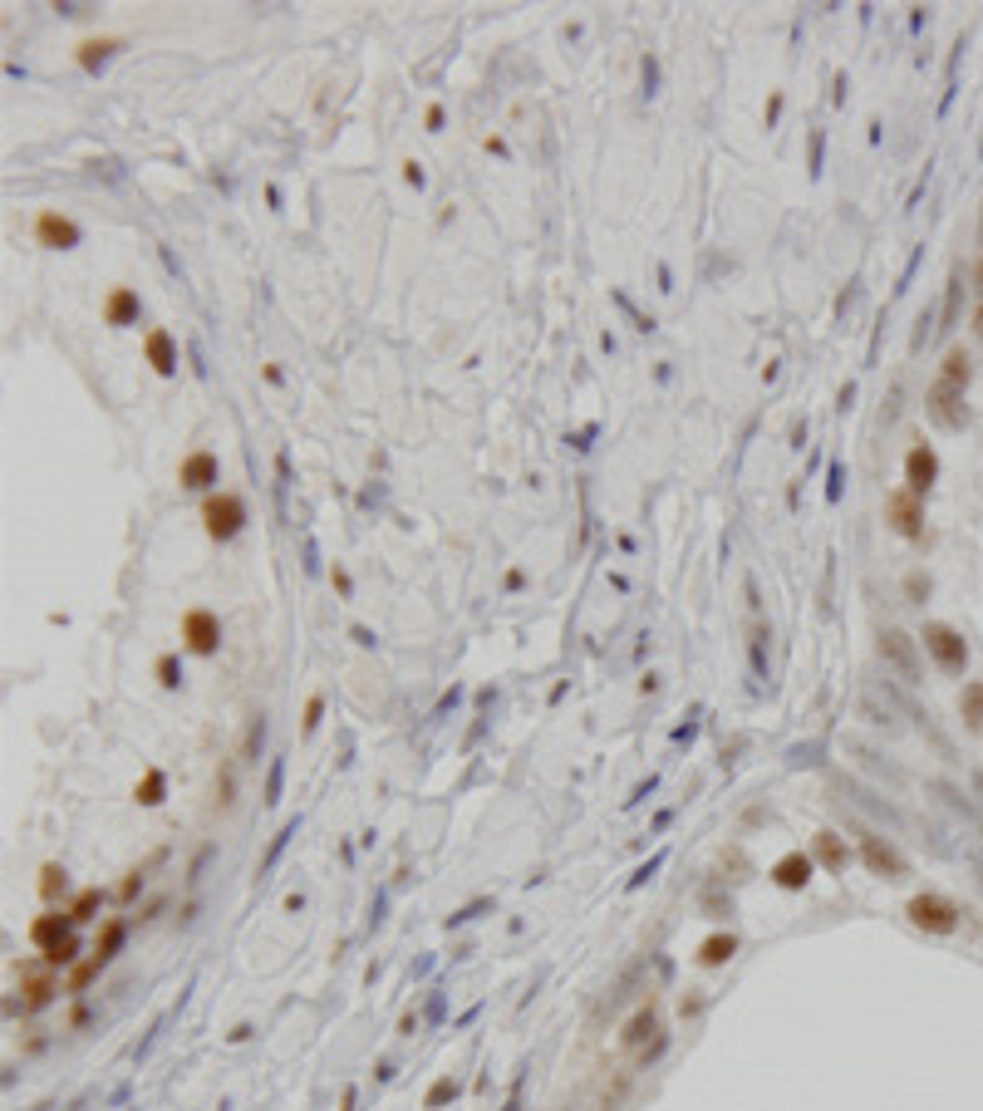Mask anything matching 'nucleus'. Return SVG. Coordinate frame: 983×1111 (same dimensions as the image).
<instances>
[{"instance_id":"56","label":"nucleus","mask_w":983,"mask_h":1111,"mask_svg":"<svg viewBox=\"0 0 983 1111\" xmlns=\"http://www.w3.org/2000/svg\"><path fill=\"white\" fill-rule=\"evenodd\" d=\"M600 350H605V354H620V340H615V335L605 330V335H600Z\"/></svg>"},{"instance_id":"49","label":"nucleus","mask_w":983,"mask_h":1111,"mask_svg":"<svg viewBox=\"0 0 983 1111\" xmlns=\"http://www.w3.org/2000/svg\"><path fill=\"white\" fill-rule=\"evenodd\" d=\"M261 379H266L271 389H281V384H286V369H281V364H266V369H261Z\"/></svg>"},{"instance_id":"6","label":"nucleus","mask_w":983,"mask_h":1111,"mask_svg":"<svg viewBox=\"0 0 983 1111\" xmlns=\"http://www.w3.org/2000/svg\"><path fill=\"white\" fill-rule=\"evenodd\" d=\"M925 413L939 423V428H949V433H964V428H969V404H964V389H954V384H944V379H934V384H929Z\"/></svg>"},{"instance_id":"16","label":"nucleus","mask_w":983,"mask_h":1111,"mask_svg":"<svg viewBox=\"0 0 983 1111\" xmlns=\"http://www.w3.org/2000/svg\"><path fill=\"white\" fill-rule=\"evenodd\" d=\"M123 50V40L118 35H99V40H84L79 50H74V59H79V69L84 74H104L109 69V59Z\"/></svg>"},{"instance_id":"28","label":"nucleus","mask_w":983,"mask_h":1111,"mask_svg":"<svg viewBox=\"0 0 983 1111\" xmlns=\"http://www.w3.org/2000/svg\"><path fill=\"white\" fill-rule=\"evenodd\" d=\"M610 300H615V305H620V310L630 315V325H635L639 335H654V325H659V320H654V315H639V305H635V300H630L625 291H610Z\"/></svg>"},{"instance_id":"7","label":"nucleus","mask_w":983,"mask_h":1111,"mask_svg":"<svg viewBox=\"0 0 983 1111\" xmlns=\"http://www.w3.org/2000/svg\"><path fill=\"white\" fill-rule=\"evenodd\" d=\"M875 654H880V664L895 669L905 684H920V654H915V640H910L905 630H880Z\"/></svg>"},{"instance_id":"19","label":"nucleus","mask_w":983,"mask_h":1111,"mask_svg":"<svg viewBox=\"0 0 983 1111\" xmlns=\"http://www.w3.org/2000/svg\"><path fill=\"white\" fill-rule=\"evenodd\" d=\"M816 861H821L826 871H836V876H841V871L851 866V851L841 846V836H836V831H816Z\"/></svg>"},{"instance_id":"46","label":"nucleus","mask_w":983,"mask_h":1111,"mask_svg":"<svg viewBox=\"0 0 983 1111\" xmlns=\"http://www.w3.org/2000/svg\"><path fill=\"white\" fill-rule=\"evenodd\" d=\"M920 256H925V251H915V256H910V266L900 271V281H895V295H905V291H910V281H915V266H920Z\"/></svg>"},{"instance_id":"40","label":"nucleus","mask_w":983,"mask_h":1111,"mask_svg":"<svg viewBox=\"0 0 983 1111\" xmlns=\"http://www.w3.org/2000/svg\"><path fill=\"white\" fill-rule=\"evenodd\" d=\"M782 109H787V94H782V89H772V99H767V109H762V123H767V128H777Z\"/></svg>"},{"instance_id":"17","label":"nucleus","mask_w":983,"mask_h":1111,"mask_svg":"<svg viewBox=\"0 0 983 1111\" xmlns=\"http://www.w3.org/2000/svg\"><path fill=\"white\" fill-rule=\"evenodd\" d=\"M733 954H738V935H733V930H718V935H708L698 944V964H703V969H723Z\"/></svg>"},{"instance_id":"23","label":"nucleus","mask_w":983,"mask_h":1111,"mask_svg":"<svg viewBox=\"0 0 983 1111\" xmlns=\"http://www.w3.org/2000/svg\"><path fill=\"white\" fill-rule=\"evenodd\" d=\"M123 935H128V925H123V920H109V925H104V935H99V944H94V959H99L104 969L114 964V954L123 949Z\"/></svg>"},{"instance_id":"1","label":"nucleus","mask_w":983,"mask_h":1111,"mask_svg":"<svg viewBox=\"0 0 983 1111\" xmlns=\"http://www.w3.org/2000/svg\"><path fill=\"white\" fill-rule=\"evenodd\" d=\"M74 915L69 910H45V915H35L30 920V944L45 954V964H74L79 959V935H74Z\"/></svg>"},{"instance_id":"52","label":"nucleus","mask_w":983,"mask_h":1111,"mask_svg":"<svg viewBox=\"0 0 983 1111\" xmlns=\"http://www.w3.org/2000/svg\"><path fill=\"white\" fill-rule=\"evenodd\" d=\"M659 291H664V295L674 291V271H669V266H664V261H659Z\"/></svg>"},{"instance_id":"2","label":"nucleus","mask_w":983,"mask_h":1111,"mask_svg":"<svg viewBox=\"0 0 983 1111\" xmlns=\"http://www.w3.org/2000/svg\"><path fill=\"white\" fill-rule=\"evenodd\" d=\"M202 527H207V536H212L217 546L236 541V536L246 531V502H241L236 492H212V497H202Z\"/></svg>"},{"instance_id":"5","label":"nucleus","mask_w":983,"mask_h":1111,"mask_svg":"<svg viewBox=\"0 0 983 1111\" xmlns=\"http://www.w3.org/2000/svg\"><path fill=\"white\" fill-rule=\"evenodd\" d=\"M885 522H890L895 536L920 541V536H925V497H915L910 487H895V492L885 497Z\"/></svg>"},{"instance_id":"32","label":"nucleus","mask_w":983,"mask_h":1111,"mask_svg":"<svg viewBox=\"0 0 983 1111\" xmlns=\"http://www.w3.org/2000/svg\"><path fill=\"white\" fill-rule=\"evenodd\" d=\"M99 974H104V964H99V959L89 954V959H84V964H79V969L69 974V994H84V989H89V984H94Z\"/></svg>"},{"instance_id":"24","label":"nucleus","mask_w":983,"mask_h":1111,"mask_svg":"<svg viewBox=\"0 0 983 1111\" xmlns=\"http://www.w3.org/2000/svg\"><path fill=\"white\" fill-rule=\"evenodd\" d=\"M295 831H300V817H290L286 826L271 836V846H266V856H261V876H271V871H276V861L286 856V846H290V836H295Z\"/></svg>"},{"instance_id":"35","label":"nucleus","mask_w":983,"mask_h":1111,"mask_svg":"<svg viewBox=\"0 0 983 1111\" xmlns=\"http://www.w3.org/2000/svg\"><path fill=\"white\" fill-rule=\"evenodd\" d=\"M959 295H964V271H954V281H949V295H944V325H939V330H954V315H959Z\"/></svg>"},{"instance_id":"55","label":"nucleus","mask_w":983,"mask_h":1111,"mask_svg":"<svg viewBox=\"0 0 983 1111\" xmlns=\"http://www.w3.org/2000/svg\"><path fill=\"white\" fill-rule=\"evenodd\" d=\"M428 1018H433V1023L443 1018V994H433V998H428Z\"/></svg>"},{"instance_id":"53","label":"nucleus","mask_w":983,"mask_h":1111,"mask_svg":"<svg viewBox=\"0 0 983 1111\" xmlns=\"http://www.w3.org/2000/svg\"><path fill=\"white\" fill-rule=\"evenodd\" d=\"M349 635H354V644H364V649H374V635H369V630H364V625H354V630H349Z\"/></svg>"},{"instance_id":"4","label":"nucleus","mask_w":983,"mask_h":1111,"mask_svg":"<svg viewBox=\"0 0 983 1111\" xmlns=\"http://www.w3.org/2000/svg\"><path fill=\"white\" fill-rule=\"evenodd\" d=\"M905 915H910V925H915V930H925V935H954L964 910H959L949 895L925 890V895H915V900L905 905Z\"/></svg>"},{"instance_id":"18","label":"nucleus","mask_w":983,"mask_h":1111,"mask_svg":"<svg viewBox=\"0 0 983 1111\" xmlns=\"http://www.w3.org/2000/svg\"><path fill=\"white\" fill-rule=\"evenodd\" d=\"M649 1033H659V1003H654V998H649V1003H644V1008H639L635 1018H630V1023H625V1033H620V1043H625V1048H639V1043H644V1038H649Z\"/></svg>"},{"instance_id":"31","label":"nucleus","mask_w":983,"mask_h":1111,"mask_svg":"<svg viewBox=\"0 0 983 1111\" xmlns=\"http://www.w3.org/2000/svg\"><path fill=\"white\" fill-rule=\"evenodd\" d=\"M664 861H669V851H654V856H649V861H644V866H639L635 876L625 880V890H644V885H649V880L659 876V871H664Z\"/></svg>"},{"instance_id":"50","label":"nucleus","mask_w":983,"mask_h":1111,"mask_svg":"<svg viewBox=\"0 0 983 1111\" xmlns=\"http://www.w3.org/2000/svg\"><path fill=\"white\" fill-rule=\"evenodd\" d=\"M330 581H335V590H340V595H349V590H354V581H349L345 566H335V571H330Z\"/></svg>"},{"instance_id":"45","label":"nucleus","mask_w":983,"mask_h":1111,"mask_svg":"<svg viewBox=\"0 0 983 1111\" xmlns=\"http://www.w3.org/2000/svg\"><path fill=\"white\" fill-rule=\"evenodd\" d=\"M846 94H851V79H846V69H841V74L831 79V104L841 109V104H846Z\"/></svg>"},{"instance_id":"41","label":"nucleus","mask_w":983,"mask_h":1111,"mask_svg":"<svg viewBox=\"0 0 983 1111\" xmlns=\"http://www.w3.org/2000/svg\"><path fill=\"white\" fill-rule=\"evenodd\" d=\"M905 595H910L915 605H925V595H929V576H920V571H910V581H905Z\"/></svg>"},{"instance_id":"42","label":"nucleus","mask_w":983,"mask_h":1111,"mask_svg":"<svg viewBox=\"0 0 983 1111\" xmlns=\"http://www.w3.org/2000/svg\"><path fill=\"white\" fill-rule=\"evenodd\" d=\"M261 738H266V713H256V723H251V733H246V753H251V758L261 753Z\"/></svg>"},{"instance_id":"26","label":"nucleus","mask_w":983,"mask_h":1111,"mask_svg":"<svg viewBox=\"0 0 983 1111\" xmlns=\"http://www.w3.org/2000/svg\"><path fill=\"white\" fill-rule=\"evenodd\" d=\"M20 994H25V1003H20V1008H45V1003L59 994V984H55V979H25V984H20Z\"/></svg>"},{"instance_id":"22","label":"nucleus","mask_w":983,"mask_h":1111,"mask_svg":"<svg viewBox=\"0 0 983 1111\" xmlns=\"http://www.w3.org/2000/svg\"><path fill=\"white\" fill-rule=\"evenodd\" d=\"M959 713H964V723H969L974 733H983V684H979V679H969V684H964V694H959Z\"/></svg>"},{"instance_id":"47","label":"nucleus","mask_w":983,"mask_h":1111,"mask_svg":"<svg viewBox=\"0 0 983 1111\" xmlns=\"http://www.w3.org/2000/svg\"><path fill=\"white\" fill-rule=\"evenodd\" d=\"M595 433H600V428H595V423H590V428H580V433H571V438H566V443H571V448H576V453H590V438H595Z\"/></svg>"},{"instance_id":"21","label":"nucleus","mask_w":983,"mask_h":1111,"mask_svg":"<svg viewBox=\"0 0 983 1111\" xmlns=\"http://www.w3.org/2000/svg\"><path fill=\"white\" fill-rule=\"evenodd\" d=\"M939 379H944V384H954V389H969V379H974V359H969V350H949V354H944Z\"/></svg>"},{"instance_id":"39","label":"nucleus","mask_w":983,"mask_h":1111,"mask_svg":"<svg viewBox=\"0 0 983 1111\" xmlns=\"http://www.w3.org/2000/svg\"><path fill=\"white\" fill-rule=\"evenodd\" d=\"M821 158H826V128H811V158H807L811 177H821Z\"/></svg>"},{"instance_id":"36","label":"nucleus","mask_w":983,"mask_h":1111,"mask_svg":"<svg viewBox=\"0 0 983 1111\" xmlns=\"http://www.w3.org/2000/svg\"><path fill=\"white\" fill-rule=\"evenodd\" d=\"M639 74H644V99H654V94H659V55H654V50L639 59Z\"/></svg>"},{"instance_id":"58","label":"nucleus","mask_w":983,"mask_h":1111,"mask_svg":"<svg viewBox=\"0 0 983 1111\" xmlns=\"http://www.w3.org/2000/svg\"><path fill=\"white\" fill-rule=\"evenodd\" d=\"M974 330H979V335H983V305H979V310H974Z\"/></svg>"},{"instance_id":"37","label":"nucleus","mask_w":983,"mask_h":1111,"mask_svg":"<svg viewBox=\"0 0 983 1111\" xmlns=\"http://www.w3.org/2000/svg\"><path fill=\"white\" fill-rule=\"evenodd\" d=\"M320 718H325V694H310V703H305V723H300V733H305V738H315Z\"/></svg>"},{"instance_id":"44","label":"nucleus","mask_w":983,"mask_h":1111,"mask_svg":"<svg viewBox=\"0 0 983 1111\" xmlns=\"http://www.w3.org/2000/svg\"><path fill=\"white\" fill-rule=\"evenodd\" d=\"M851 409H856V379H851V384H841V394H836V413L846 418Z\"/></svg>"},{"instance_id":"10","label":"nucleus","mask_w":983,"mask_h":1111,"mask_svg":"<svg viewBox=\"0 0 983 1111\" xmlns=\"http://www.w3.org/2000/svg\"><path fill=\"white\" fill-rule=\"evenodd\" d=\"M177 482H182L187 492H202V497L222 492V487H217V482H222V463H217V453H207V448L187 453V458H182V468H177Z\"/></svg>"},{"instance_id":"57","label":"nucleus","mask_w":983,"mask_h":1111,"mask_svg":"<svg viewBox=\"0 0 983 1111\" xmlns=\"http://www.w3.org/2000/svg\"><path fill=\"white\" fill-rule=\"evenodd\" d=\"M526 585V571H507V590H521Z\"/></svg>"},{"instance_id":"25","label":"nucleus","mask_w":983,"mask_h":1111,"mask_svg":"<svg viewBox=\"0 0 983 1111\" xmlns=\"http://www.w3.org/2000/svg\"><path fill=\"white\" fill-rule=\"evenodd\" d=\"M99 910H104V890L99 885H89V890H79L74 895V905H69V915L79 920V925H89V920H99Z\"/></svg>"},{"instance_id":"3","label":"nucleus","mask_w":983,"mask_h":1111,"mask_svg":"<svg viewBox=\"0 0 983 1111\" xmlns=\"http://www.w3.org/2000/svg\"><path fill=\"white\" fill-rule=\"evenodd\" d=\"M925 654L939 664V674H949V679H959L964 669H969V644H964V635L954 630V625H939V620H929L925 625Z\"/></svg>"},{"instance_id":"11","label":"nucleus","mask_w":983,"mask_h":1111,"mask_svg":"<svg viewBox=\"0 0 983 1111\" xmlns=\"http://www.w3.org/2000/svg\"><path fill=\"white\" fill-rule=\"evenodd\" d=\"M934 482H939V453H934L929 443H915V448L905 453V487H910L915 497H929Z\"/></svg>"},{"instance_id":"15","label":"nucleus","mask_w":983,"mask_h":1111,"mask_svg":"<svg viewBox=\"0 0 983 1111\" xmlns=\"http://www.w3.org/2000/svg\"><path fill=\"white\" fill-rule=\"evenodd\" d=\"M138 315H143V300L133 286H114L109 300H104V325H114V330H128V325H138Z\"/></svg>"},{"instance_id":"48","label":"nucleus","mask_w":983,"mask_h":1111,"mask_svg":"<svg viewBox=\"0 0 983 1111\" xmlns=\"http://www.w3.org/2000/svg\"><path fill=\"white\" fill-rule=\"evenodd\" d=\"M423 123H428V133H443V123H448V114H443V104H433V109L423 114Z\"/></svg>"},{"instance_id":"20","label":"nucleus","mask_w":983,"mask_h":1111,"mask_svg":"<svg viewBox=\"0 0 983 1111\" xmlns=\"http://www.w3.org/2000/svg\"><path fill=\"white\" fill-rule=\"evenodd\" d=\"M163 797H168V772H163V767H148L143 782L133 787V802H138V807H163Z\"/></svg>"},{"instance_id":"30","label":"nucleus","mask_w":983,"mask_h":1111,"mask_svg":"<svg viewBox=\"0 0 983 1111\" xmlns=\"http://www.w3.org/2000/svg\"><path fill=\"white\" fill-rule=\"evenodd\" d=\"M458 1097V1082L453 1077H438L433 1087H428V1097H423V1111H438V1107H448Z\"/></svg>"},{"instance_id":"59","label":"nucleus","mask_w":983,"mask_h":1111,"mask_svg":"<svg viewBox=\"0 0 983 1111\" xmlns=\"http://www.w3.org/2000/svg\"><path fill=\"white\" fill-rule=\"evenodd\" d=\"M979 291H983V266H979Z\"/></svg>"},{"instance_id":"54","label":"nucleus","mask_w":983,"mask_h":1111,"mask_svg":"<svg viewBox=\"0 0 983 1111\" xmlns=\"http://www.w3.org/2000/svg\"><path fill=\"white\" fill-rule=\"evenodd\" d=\"M502 1111H521V1077L512 1082V1097H507V1107H502Z\"/></svg>"},{"instance_id":"34","label":"nucleus","mask_w":983,"mask_h":1111,"mask_svg":"<svg viewBox=\"0 0 983 1111\" xmlns=\"http://www.w3.org/2000/svg\"><path fill=\"white\" fill-rule=\"evenodd\" d=\"M846 497V463L841 458H831V468H826V502L836 507Z\"/></svg>"},{"instance_id":"12","label":"nucleus","mask_w":983,"mask_h":1111,"mask_svg":"<svg viewBox=\"0 0 983 1111\" xmlns=\"http://www.w3.org/2000/svg\"><path fill=\"white\" fill-rule=\"evenodd\" d=\"M35 241L40 246H50V251H74L84 232H79V222H69V217H59V212H40L35 217Z\"/></svg>"},{"instance_id":"51","label":"nucleus","mask_w":983,"mask_h":1111,"mask_svg":"<svg viewBox=\"0 0 983 1111\" xmlns=\"http://www.w3.org/2000/svg\"><path fill=\"white\" fill-rule=\"evenodd\" d=\"M138 890H143V876H138V871H133V876L123 880V900H133V895H138Z\"/></svg>"},{"instance_id":"9","label":"nucleus","mask_w":983,"mask_h":1111,"mask_svg":"<svg viewBox=\"0 0 983 1111\" xmlns=\"http://www.w3.org/2000/svg\"><path fill=\"white\" fill-rule=\"evenodd\" d=\"M861 861H866L870 876H880V880H905L910 876V861H905L885 836H875V831H861Z\"/></svg>"},{"instance_id":"14","label":"nucleus","mask_w":983,"mask_h":1111,"mask_svg":"<svg viewBox=\"0 0 983 1111\" xmlns=\"http://www.w3.org/2000/svg\"><path fill=\"white\" fill-rule=\"evenodd\" d=\"M143 359L153 364V374H158V379H173V374H177V340H173V330H148V335H143Z\"/></svg>"},{"instance_id":"43","label":"nucleus","mask_w":983,"mask_h":1111,"mask_svg":"<svg viewBox=\"0 0 983 1111\" xmlns=\"http://www.w3.org/2000/svg\"><path fill=\"white\" fill-rule=\"evenodd\" d=\"M404 182L413 187V192H423V187H428V173H423V163H413V158H408V163H404Z\"/></svg>"},{"instance_id":"33","label":"nucleus","mask_w":983,"mask_h":1111,"mask_svg":"<svg viewBox=\"0 0 983 1111\" xmlns=\"http://www.w3.org/2000/svg\"><path fill=\"white\" fill-rule=\"evenodd\" d=\"M69 890V876H64V866H40V895L45 900H55Z\"/></svg>"},{"instance_id":"8","label":"nucleus","mask_w":983,"mask_h":1111,"mask_svg":"<svg viewBox=\"0 0 983 1111\" xmlns=\"http://www.w3.org/2000/svg\"><path fill=\"white\" fill-rule=\"evenodd\" d=\"M182 644L192 649V654H202V659H212L217 649H222V620H217V610H187L182 615Z\"/></svg>"},{"instance_id":"27","label":"nucleus","mask_w":983,"mask_h":1111,"mask_svg":"<svg viewBox=\"0 0 983 1111\" xmlns=\"http://www.w3.org/2000/svg\"><path fill=\"white\" fill-rule=\"evenodd\" d=\"M281 792H286V758H271V772H266V807H281Z\"/></svg>"},{"instance_id":"29","label":"nucleus","mask_w":983,"mask_h":1111,"mask_svg":"<svg viewBox=\"0 0 983 1111\" xmlns=\"http://www.w3.org/2000/svg\"><path fill=\"white\" fill-rule=\"evenodd\" d=\"M153 674H158V684H163V689H182V659H177V654H158Z\"/></svg>"},{"instance_id":"38","label":"nucleus","mask_w":983,"mask_h":1111,"mask_svg":"<svg viewBox=\"0 0 983 1111\" xmlns=\"http://www.w3.org/2000/svg\"><path fill=\"white\" fill-rule=\"evenodd\" d=\"M286 487H290V453L281 448V453H276V507H281V512H286Z\"/></svg>"},{"instance_id":"13","label":"nucleus","mask_w":983,"mask_h":1111,"mask_svg":"<svg viewBox=\"0 0 983 1111\" xmlns=\"http://www.w3.org/2000/svg\"><path fill=\"white\" fill-rule=\"evenodd\" d=\"M767 876H772V885H777V890H807L811 876H816V856H807V851H787V856H782V861H777Z\"/></svg>"}]
</instances>
